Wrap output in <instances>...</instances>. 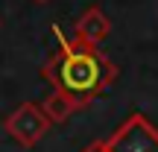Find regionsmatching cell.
Segmentation results:
<instances>
[{"mask_svg":"<svg viewBox=\"0 0 158 152\" xmlns=\"http://www.w3.org/2000/svg\"><path fill=\"white\" fill-rule=\"evenodd\" d=\"M53 35L59 41V53L44 62L41 76L53 85V91H62L79 108H85L117 79V64L100 47L64 35L62 27H53Z\"/></svg>","mask_w":158,"mask_h":152,"instance_id":"6da1fadb","label":"cell"},{"mask_svg":"<svg viewBox=\"0 0 158 152\" xmlns=\"http://www.w3.org/2000/svg\"><path fill=\"white\" fill-rule=\"evenodd\" d=\"M108 152H158V129L143 114H132L106 141Z\"/></svg>","mask_w":158,"mask_h":152,"instance_id":"7a4b0ae2","label":"cell"},{"mask_svg":"<svg viewBox=\"0 0 158 152\" xmlns=\"http://www.w3.org/2000/svg\"><path fill=\"white\" fill-rule=\"evenodd\" d=\"M3 129L15 143H21L23 149H32L35 143L50 132V120L44 117L38 102H23V105H18L15 111L3 120Z\"/></svg>","mask_w":158,"mask_h":152,"instance_id":"3957f363","label":"cell"},{"mask_svg":"<svg viewBox=\"0 0 158 152\" xmlns=\"http://www.w3.org/2000/svg\"><path fill=\"white\" fill-rule=\"evenodd\" d=\"M111 32V21L106 18V12L100 6H88L82 15L76 18V27H73V38L76 41H85L91 47H100L102 41L108 38Z\"/></svg>","mask_w":158,"mask_h":152,"instance_id":"277c9868","label":"cell"},{"mask_svg":"<svg viewBox=\"0 0 158 152\" xmlns=\"http://www.w3.org/2000/svg\"><path fill=\"white\" fill-rule=\"evenodd\" d=\"M41 111H44V117L50 120V126H53V123L68 120L73 111H79V105L70 100V97H64L62 91H50V94H47V100L41 102Z\"/></svg>","mask_w":158,"mask_h":152,"instance_id":"5b68a950","label":"cell"},{"mask_svg":"<svg viewBox=\"0 0 158 152\" xmlns=\"http://www.w3.org/2000/svg\"><path fill=\"white\" fill-rule=\"evenodd\" d=\"M82 152H108V149H106V141H94V143H88Z\"/></svg>","mask_w":158,"mask_h":152,"instance_id":"8992f818","label":"cell"},{"mask_svg":"<svg viewBox=\"0 0 158 152\" xmlns=\"http://www.w3.org/2000/svg\"><path fill=\"white\" fill-rule=\"evenodd\" d=\"M38 3H44V0H38Z\"/></svg>","mask_w":158,"mask_h":152,"instance_id":"52a82bcc","label":"cell"}]
</instances>
